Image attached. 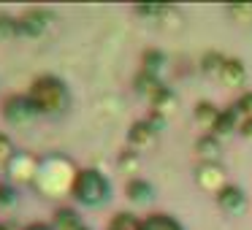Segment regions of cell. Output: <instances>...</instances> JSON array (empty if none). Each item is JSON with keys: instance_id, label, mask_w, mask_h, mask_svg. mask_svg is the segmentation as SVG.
Returning <instances> with one entry per match:
<instances>
[{"instance_id": "cell-10", "label": "cell", "mask_w": 252, "mask_h": 230, "mask_svg": "<svg viewBox=\"0 0 252 230\" xmlns=\"http://www.w3.org/2000/svg\"><path fill=\"white\" fill-rule=\"evenodd\" d=\"M55 228L57 230H82V222H79L76 211H71V208H60V211L55 214Z\"/></svg>"}, {"instance_id": "cell-15", "label": "cell", "mask_w": 252, "mask_h": 230, "mask_svg": "<svg viewBox=\"0 0 252 230\" xmlns=\"http://www.w3.org/2000/svg\"><path fill=\"white\" fill-rule=\"evenodd\" d=\"M160 65H163V55H160V52H147V55H144V73L155 76V73L160 71Z\"/></svg>"}, {"instance_id": "cell-6", "label": "cell", "mask_w": 252, "mask_h": 230, "mask_svg": "<svg viewBox=\"0 0 252 230\" xmlns=\"http://www.w3.org/2000/svg\"><path fill=\"white\" fill-rule=\"evenodd\" d=\"M217 203H220L222 208H228V211H239V208H244V192H241L239 187H233V184L220 187Z\"/></svg>"}, {"instance_id": "cell-22", "label": "cell", "mask_w": 252, "mask_h": 230, "mask_svg": "<svg viewBox=\"0 0 252 230\" xmlns=\"http://www.w3.org/2000/svg\"><path fill=\"white\" fill-rule=\"evenodd\" d=\"M28 230H52V228H49V225H30Z\"/></svg>"}, {"instance_id": "cell-23", "label": "cell", "mask_w": 252, "mask_h": 230, "mask_svg": "<svg viewBox=\"0 0 252 230\" xmlns=\"http://www.w3.org/2000/svg\"><path fill=\"white\" fill-rule=\"evenodd\" d=\"M82 230H87V228H82Z\"/></svg>"}, {"instance_id": "cell-11", "label": "cell", "mask_w": 252, "mask_h": 230, "mask_svg": "<svg viewBox=\"0 0 252 230\" xmlns=\"http://www.w3.org/2000/svg\"><path fill=\"white\" fill-rule=\"evenodd\" d=\"M233 119H236V109L222 111V114H217V119H214L212 130L217 133V136H228V133L233 130Z\"/></svg>"}, {"instance_id": "cell-18", "label": "cell", "mask_w": 252, "mask_h": 230, "mask_svg": "<svg viewBox=\"0 0 252 230\" xmlns=\"http://www.w3.org/2000/svg\"><path fill=\"white\" fill-rule=\"evenodd\" d=\"M198 152H203L209 160H214V157H217V152H220L217 141H214V138H201V141H198Z\"/></svg>"}, {"instance_id": "cell-4", "label": "cell", "mask_w": 252, "mask_h": 230, "mask_svg": "<svg viewBox=\"0 0 252 230\" xmlns=\"http://www.w3.org/2000/svg\"><path fill=\"white\" fill-rule=\"evenodd\" d=\"M49 19H52L49 11H44V8H33V11H28L22 19H17L19 33H22V35H38V33H44V28L49 25Z\"/></svg>"}, {"instance_id": "cell-3", "label": "cell", "mask_w": 252, "mask_h": 230, "mask_svg": "<svg viewBox=\"0 0 252 230\" xmlns=\"http://www.w3.org/2000/svg\"><path fill=\"white\" fill-rule=\"evenodd\" d=\"M35 114H38V111H35L33 100H30L28 95H11V98L3 100V116H6V122H11V125H25V122H30Z\"/></svg>"}, {"instance_id": "cell-5", "label": "cell", "mask_w": 252, "mask_h": 230, "mask_svg": "<svg viewBox=\"0 0 252 230\" xmlns=\"http://www.w3.org/2000/svg\"><path fill=\"white\" fill-rule=\"evenodd\" d=\"M8 173H11V179H17V181L35 179V173H38V160L30 157V154H14L11 165H8Z\"/></svg>"}, {"instance_id": "cell-20", "label": "cell", "mask_w": 252, "mask_h": 230, "mask_svg": "<svg viewBox=\"0 0 252 230\" xmlns=\"http://www.w3.org/2000/svg\"><path fill=\"white\" fill-rule=\"evenodd\" d=\"M230 14H233V17H252V6H233Z\"/></svg>"}, {"instance_id": "cell-8", "label": "cell", "mask_w": 252, "mask_h": 230, "mask_svg": "<svg viewBox=\"0 0 252 230\" xmlns=\"http://www.w3.org/2000/svg\"><path fill=\"white\" fill-rule=\"evenodd\" d=\"M220 76H222V82L228 84V87H239L247 73H244V65H241L239 60H225L222 65H220Z\"/></svg>"}, {"instance_id": "cell-13", "label": "cell", "mask_w": 252, "mask_h": 230, "mask_svg": "<svg viewBox=\"0 0 252 230\" xmlns=\"http://www.w3.org/2000/svg\"><path fill=\"white\" fill-rule=\"evenodd\" d=\"M109 230H141V222H136V217H130V214H117Z\"/></svg>"}, {"instance_id": "cell-7", "label": "cell", "mask_w": 252, "mask_h": 230, "mask_svg": "<svg viewBox=\"0 0 252 230\" xmlns=\"http://www.w3.org/2000/svg\"><path fill=\"white\" fill-rule=\"evenodd\" d=\"M155 136H158L155 122H136L130 127V144H136V146H149L155 141Z\"/></svg>"}, {"instance_id": "cell-14", "label": "cell", "mask_w": 252, "mask_h": 230, "mask_svg": "<svg viewBox=\"0 0 252 230\" xmlns=\"http://www.w3.org/2000/svg\"><path fill=\"white\" fill-rule=\"evenodd\" d=\"M11 160H14V146H11V141H8L6 136H0V171H8Z\"/></svg>"}, {"instance_id": "cell-17", "label": "cell", "mask_w": 252, "mask_h": 230, "mask_svg": "<svg viewBox=\"0 0 252 230\" xmlns=\"http://www.w3.org/2000/svg\"><path fill=\"white\" fill-rule=\"evenodd\" d=\"M217 114H220V111L214 109L212 103H198V109H195V116H198V119H203V122H209V125H214Z\"/></svg>"}, {"instance_id": "cell-16", "label": "cell", "mask_w": 252, "mask_h": 230, "mask_svg": "<svg viewBox=\"0 0 252 230\" xmlns=\"http://www.w3.org/2000/svg\"><path fill=\"white\" fill-rule=\"evenodd\" d=\"M19 33V25L17 19L6 17V14H0V38H11V35Z\"/></svg>"}, {"instance_id": "cell-19", "label": "cell", "mask_w": 252, "mask_h": 230, "mask_svg": "<svg viewBox=\"0 0 252 230\" xmlns=\"http://www.w3.org/2000/svg\"><path fill=\"white\" fill-rule=\"evenodd\" d=\"M236 114H244V116H250V119H252V92L244 95V98L236 103Z\"/></svg>"}, {"instance_id": "cell-21", "label": "cell", "mask_w": 252, "mask_h": 230, "mask_svg": "<svg viewBox=\"0 0 252 230\" xmlns=\"http://www.w3.org/2000/svg\"><path fill=\"white\" fill-rule=\"evenodd\" d=\"M241 133H244L247 138H252V119H244V127H241Z\"/></svg>"}, {"instance_id": "cell-1", "label": "cell", "mask_w": 252, "mask_h": 230, "mask_svg": "<svg viewBox=\"0 0 252 230\" xmlns=\"http://www.w3.org/2000/svg\"><path fill=\"white\" fill-rule=\"evenodd\" d=\"M30 100H33L35 111H41V114H55V111H63L68 103V89L65 84L60 82V79L55 76H41L33 82V87H30Z\"/></svg>"}, {"instance_id": "cell-9", "label": "cell", "mask_w": 252, "mask_h": 230, "mask_svg": "<svg viewBox=\"0 0 252 230\" xmlns=\"http://www.w3.org/2000/svg\"><path fill=\"white\" fill-rule=\"evenodd\" d=\"M141 230H182V225L165 214H152L141 222Z\"/></svg>"}, {"instance_id": "cell-12", "label": "cell", "mask_w": 252, "mask_h": 230, "mask_svg": "<svg viewBox=\"0 0 252 230\" xmlns=\"http://www.w3.org/2000/svg\"><path fill=\"white\" fill-rule=\"evenodd\" d=\"M149 195H152V187H149L147 181L136 179V181H130V184H127V198H130V201L144 203V201H149Z\"/></svg>"}, {"instance_id": "cell-2", "label": "cell", "mask_w": 252, "mask_h": 230, "mask_svg": "<svg viewBox=\"0 0 252 230\" xmlns=\"http://www.w3.org/2000/svg\"><path fill=\"white\" fill-rule=\"evenodd\" d=\"M71 192L79 203H84V206H98V203H103L106 195H109V181H106L98 171L87 168V171H79L76 173Z\"/></svg>"}]
</instances>
